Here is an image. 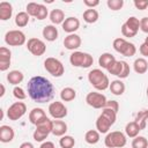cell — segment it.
Listing matches in <instances>:
<instances>
[{
	"label": "cell",
	"mask_w": 148,
	"mask_h": 148,
	"mask_svg": "<svg viewBox=\"0 0 148 148\" xmlns=\"http://www.w3.org/2000/svg\"><path fill=\"white\" fill-rule=\"evenodd\" d=\"M52 128H53V120L46 117L45 119H43L40 123L36 125V130L34 131V134H32L34 140L37 142H43L49 136V134L52 133Z\"/></svg>",
	"instance_id": "4"
},
{
	"label": "cell",
	"mask_w": 148,
	"mask_h": 148,
	"mask_svg": "<svg viewBox=\"0 0 148 148\" xmlns=\"http://www.w3.org/2000/svg\"><path fill=\"white\" fill-rule=\"evenodd\" d=\"M88 81L96 90H99V91L108 89L110 86V81H109L108 75L99 68L91 69L88 73Z\"/></svg>",
	"instance_id": "3"
},
{
	"label": "cell",
	"mask_w": 148,
	"mask_h": 148,
	"mask_svg": "<svg viewBox=\"0 0 148 148\" xmlns=\"http://www.w3.org/2000/svg\"><path fill=\"white\" fill-rule=\"evenodd\" d=\"M143 43H145V44H147V45H148V36H147V37H146V38H145V42H143Z\"/></svg>",
	"instance_id": "51"
},
{
	"label": "cell",
	"mask_w": 148,
	"mask_h": 148,
	"mask_svg": "<svg viewBox=\"0 0 148 148\" xmlns=\"http://www.w3.org/2000/svg\"><path fill=\"white\" fill-rule=\"evenodd\" d=\"M27 90L29 97L36 103H46L50 102L54 96V87L50 80L44 76L36 75L32 76L28 84Z\"/></svg>",
	"instance_id": "1"
},
{
	"label": "cell",
	"mask_w": 148,
	"mask_h": 148,
	"mask_svg": "<svg viewBox=\"0 0 148 148\" xmlns=\"http://www.w3.org/2000/svg\"><path fill=\"white\" fill-rule=\"evenodd\" d=\"M86 102L89 106H91L94 109H104L105 105H106L108 99H106L105 95H103L101 92H97V91H91V92L87 94Z\"/></svg>",
	"instance_id": "10"
},
{
	"label": "cell",
	"mask_w": 148,
	"mask_h": 148,
	"mask_svg": "<svg viewBox=\"0 0 148 148\" xmlns=\"http://www.w3.org/2000/svg\"><path fill=\"white\" fill-rule=\"evenodd\" d=\"M47 15H49V10H47V8H46L44 5L39 3V7H38V10H37V14H36V18L42 21V20L46 18Z\"/></svg>",
	"instance_id": "40"
},
{
	"label": "cell",
	"mask_w": 148,
	"mask_h": 148,
	"mask_svg": "<svg viewBox=\"0 0 148 148\" xmlns=\"http://www.w3.org/2000/svg\"><path fill=\"white\" fill-rule=\"evenodd\" d=\"M18 148H35V146H34L31 142L27 141V142H23V143H21Z\"/></svg>",
	"instance_id": "49"
},
{
	"label": "cell",
	"mask_w": 148,
	"mask_h": 148,
	"mask_svg": "<svg viewBox=\"0 0 148 148\" xmlns=\"http://www.w3.org/2000/svg\"><path fill=\"white\" fill-rule=\"evenodd\" d=\"M29 14L27 12H20L15 15V24L18 27V28H23L25 27L28 23H29Z\"/></svg>",
	"instance_id": "32"
},
{
	"label": "cell",
	"mask_w": 148,
	"mask_h": 148,
	"mask_svg": "<svg viewBox=\"0 0 148 148\" xmlns=\"http://www.w3.org/2000/svg\"><path fill=\"white\" fill-rule=\"evenodd\" d=\"M44 68L49 74H51L54 77H60L65 73V67L62 62L53 57H49L44 60Z\"/></svg>",
	"instance_id": "8"
},
{
	"label": "cell",
	"mask_w": 148,
	"mask_h": 148,
	"mask_svg": "<svg viewBox=\"0 0 148 148\" xmlns=\"http://www.w3.org/2000/svg\"><path fill=\"white\" fill-rule=\"evenodd\" d=\"M134 121L139 125V127L141 128V131L145 130L146 126H147V121H148V110H141V111H139L136 113V116H135Z\"/></svg>",
	"instance_id": "30"
},
{
	"label": "cell",
	"mask_w": 148,
	"mask_h": 148,
	"mask_svg": "<svg viewBox=\"0 0 148 148\" xmlns=\"http://www.w3.org/2000/svg\"><path fill=\"white\" fill-rule=\"evenodd\" d=\"M12 61V52L8 47L1 46L0 47V71L5 72L9 68Z\"/></svg>",
	"instance_id": "15"
},
{
	"label": "cell",
	"mask_w": 148,
	"mask_h": 148,
	"mask_svg": "<svg viewBox=\"0 0 148 148\" xmlns=\"http://www.w3.org/2000/svg\"><path fill=\"white\" fill-rule=\"evenodd\" d=\"M82 44V40H81V37L76 34H71V35H67L64 39V46L67 49V50H71V51H75L77 50Z\"/></svg>",
	"instance_id": "14"
},
{
	"label": "cell",
	"mask_w": 148,
	"mask_h": 148,
	"mask_svg": "<svg viewBox=\"0 0 148 148\" xmlns=\"http://www.w3.org/2000/svg\"><path fill=\"white\" fill-rule=\"evenodd\" d=\"M25 40V35L21 30H9L5 35V43L9 46H21Z\"/></svg>",
	"instance_id": "9"
},
{
	"label": "cell",
	"mask_w": 148,
	"mask_h": 148,
	"mask_svg": "<svg viewBox=\"0 0 148 148\" xmlns=\"http://www.w3.org/2000/svg\"><path fill=\"white\" fill-rule=\"evenodd\" d=\"M112 46L118 53H120L125 57H133L136 52L135 45L133 43L127 42L125 38H121V37L116 38L112 43Z\"/></svg>",
	"instance_id": "7"
},
{
	"label": "cell",
	"mask_w": 148,
	"mask_h": 148,
	"mask_svg": "<svg viewBox=\"0 0 148 148\" xmlns=\"http://www.w3.org/2000/svg\"><path fill=\"white\" fill-rule=\"evenodd\" d=\"M13 95H14V97H15L16 99H18V101H23V99L27 98V92L24 91L23 88H21V87H18V86L14 87V89H13Z\"/></svg>",
	"instance_id": "38"
},
{
	"label": "cell",
	"mask_w": 148,
	"mask_h": 148,
	"mask_svg": "<svg viewBox=\"0 0 148 148\" xmlns=\"http://www.w3.org/2000/svg\"><path fill=\"white\" fill-rule=\"evenodd\" d=\"M105 108L111 109V110H113L114 112H118V110H119V104H118L117 101H108Z\"/></svg>",
	"instance_id": "45"
},
{
	"label": "cell",
	"mask_w": 148,
	"mask_h": 148,
	"mask_svg": "<svg viewBox=\"0 0 148 148\" xmlns=\"http://www.w3.org/2000/svg\"><path fill=\"white\" fill-rule=\"evenodd\" d=\"M39 148H56V146H54V143L51 142V141H44V142L39 146Z\"/></svg>",
	"instance_id": "48"
},
{
	"label": "cell",
	"mask_w": 148,
	"mask_h": 148,
	"mask_svg": "<svg viewBox=\"0 0 148 148\" xmlns=\"http://www.w3.org/2000/svg\"><path fill=\"white\" fill-rule=\"evenodd\" d=\"M49 113L53 119H62L67 116L68 111L62 102L56 101L49 105Z\"/></svg>",
	"instance_id": "13"
},
{
	"label": "cell",
	"mask_w": 148,
	"mask_h": 148,
	"mask_svg": "<svg viewBox=\"0 0 148 148\" xmlns=\"http://www.w3.org/2000/svg\"><path fill=\"white\" fill-rule=\"evenodd\" d=\"M0 87H1V92H0V97H3V95H5V86H3V84H1Z\"/></svg>",
	"instance_id": "50"
},
{
	"label": "cell",
	"mask_w": 148,
	"mask_h": 148,
	"mask_svg": "<svg viewBox=\"0 0 148 148\" xmlns=\"http://www.w3.org/2000/svg\"><path fill=\"white\" fill-rule=\"evenodd\" d=\"M69 62L74 67H80V68H89L94 64V58L91 54L87 52H81V51H74L69 56Z\"/></svg>",
	"instance_id": "5"
},
{
	"label": "cell",
	"mask_w": 148,
	"mask_h": 148,
	"mask_svg": "<svg viewBox=\"0 0 148 148\" xmlns=\"http://www.w3.org/2000/svg\"><path fill=\"white\" fill-rule=\"evenodd\" d=\"M24 79V75L21 71H17V69H14V71H10L8 74H7V81L13 84V86H17L18 83H21Z\"/></svg>",
	"instance_id": "22"
},
{
	"label": "cell",
	"mask_w": 148,
	"mask_h": 148,
	"mask_svg": "<svg viewBox=\"0 0 148 148\" xmlns=\"http://www.w3.org/2000/svg\"><path fill=\"white\" fill-rule=\"evenodd\" d=\"M61 27H62V30L65 32H67L68 35H71V34H74L80 28V21H79V18H76L74 16H69V17H67L64 21V23L61 24Z\"/></svg>",
	"instance_id": "16"
},
{
	"label": "cell",
	"mask_w": 148,
	"mask_h": 148,
	"mask_svg": "<svg viewBox=\"0 0 148 148\" xmlns=\"http://www.w3.org/2000/svg\"><path fill=\"white\" fill-rule=\"evenodd\" d=\"M121 34H123V36H124V37H127V38H131V37L136 36V34H135V32H133L131 29H128L124 23H123V25H121Z\"/></svg>",
	"instance_id": "43"
},
{
	"label": "cell",
	"mask_w": 148,
	"mask_h": 148,
	"mask_svg": "<svg viewBox=\"0 0 148 148\" xmlns=\"http://www.w3.org/2000/svg\"><path fill=\"white\" fill-rule=\"evenodd\" d=\"M65 20H66L65 18V13L61 9L56 8V9L51 10V13H50V21L53 24H62Z\"/></svg>",
	"instance_id": "25"
},
{
	"label": "cell",
	"mask_w": 148,
	"mask_h": 148,
	"mask_svg": "<svg viewBox=\"0 0 148 148\" xmlns=\"http://www.w3.org/2000/svg\"><path fill=\"white\" fill-rule=\"evenodd\" d=\"M126 135L120 131H113L106 134L104 139V145L108 148H121L126 145Z\"/></svg>",
	"instance_id": "6"
},
{
	"label": "cell",
	"mask_w": 148,
	"mask_h": 148,
	"mask_svg": "<svg viewBox=\"0 0 148 148\" xmlns=\"http://www.w3.org/2000/svg\"><path fill=\"white\" fill-rule=\"evenodd\" d=\"M140 131H141V128L139 127V125H138L134 120H133V121L127 123V124H126V126H125V133H126V136L132 138V139L136 138V136L139 135Z\"/></svg>",
	"instance_id": "24"
},
{
	"label": "cell",
	"mask_w": 148,
	"mask_h": 148,
	"mask_svg": "<svg viewBox=\"0 0 148 148\" xmlns=\"http://www.w3.org/2000/svg\"><path fill=\"white\" fill-rule=\"evenodd\" d=\"M132 148H148V140L145 136L138 135L132 141Z\"/></svg>",
	"instance_id": "36"
},
{
	"label": "cell",
	"mask_w": 148,
	"mask_h": 148,
	"mask_svg": "<svg viewBox=\"0 0 148 148\" xmlns=\"http://www.w3.org/2000/svg\"><path fill=\"white\" fill-rule=\"evenodd\" d=\"M75 97H76V91L72 87H66L60 91V98L62 102H71L75 99Z\"/></svg>",
	"instance_id": "29"
},
{
	"label": "cell",
	"mask_w": 148,
	"mask_h": 148,
	"mask_svg": "<svg viewBox=\"0 0 148 148\" xmlns=\"http://www.w3.org/2000/svg\"><path fill=\"white\" fill-rule=\"evenodd\" d=\"M83 3L88 7V8H95L96 6L99 5L98 0H83Z\"/></svg>",
	"instance_id": "46"
},
{
	"label": "cell",
	"mask_w": 148,
	"mask_h": 148,
	"mask_svg": "<svg viewBox=\"0 0 148 148\" xmlns=\"http://www.w3.org/2000/svg\"><path fill=\"white\" fill-rule=\"evenodd\" d=\"M14 136H15V132H14L13 127H10L8 125L0 126V141L2 143H8V142L13 141Z\"/></svg>",
	"instance_id": "17"
},
{
	"label": "cell",
	"mask_w": 148,
	"mask_h": 148,
	"mask_svg": "<svg viewBox=\"0 0 148 148\" xmlns=\"http://www.w3.org/2000/svg\"><path fill=\"white\" fill-rule=\"evenodd\" d=\"M109 89L113 95L120 96L125 92V83L121 80H113V81L110 82Z\"/></svg>",
	"instance_id": "23"
},
{
	"label": "cell",
	"mask_w": 148,
	"mask_h": 148,
	"mask_svg": "<svg viewBox=\"0 0 148 148\" xmlns=\"http://www.w3.org/2000/svg\"><path fill=\"white\" fill-rule=\"evenodd\" d=\"M124 24L135 34H138V31L140 29V20L138 17H135V16H130Z\"/></svg>",
	"instance_id": "33"
},
{
	"label": "cell",
	"mask_w": 148,
	"mask_h": 148,
	"mask_svg": "<svg viewBox=\"0 0 148 148\" xmlns=\"http://www.w3.org/2000/svg\"><path fill=\"white\" fill-rule=\"evenodd\" d=\"M25 112H27V105H25V103H23V102H15V103H13L8 108V110H7V117L9 118V120L15 121V120L21 119L25 114Z\"/></svg>",
	"instance_id": "12"
},
{
	"label": "cell",
	"mask_w": 148,
	"mask_h": 148,
	"mask_svg": "<svg viewBox=\"0 0 148 148\" xmlns=\"http://www.w3.org/2000/svg\"><path fill=\"white\" fill-rule=\"evenodd\" d=\"M134 6L136 9L140 10H145L148 8V0H134Z\"/></svg>",
	"instance_id": "42"
},
{
	"label": "cell",
	"mask_w": 148,
	"mask_h": 148,
	"mask_svg": "<svg viewBox=\"0 0 148 148\" xmlns=\"http://www.w3.org/2000/svg\"><path fill=\"white\" fill-rule=\"evenodd\" d=\"M27 49H28V51L32 56H36V57H40V56H43L46 52V45H45V43L42 39L36 38V37H32V38H29L28 39V42H27Z\"/></svg>",
	"instance_id": "11"
},
{
	"label": "cell",
	"mask_w": 148,
	"mask_h": 148,
	"mask_svg": "<svg viewBox=\"0 0 148 148\" xmlns=\"http://www.w3.org/2000/svg\"><path fill=\"white\" fill-rule=\"evenodd\" d=\"M13 15V6L12 3L7 1L0 2V20L1 21H7L12 17Z\"/></svg>",
	"instance_id": "20"
},
{
	"label": "cell",
	"mask_w": 148,
	"mask_h": 148,
	"mask_svg": "<svg viewBox=\"0 0 148 148\" xmlns=\"http://www.w3.org/2000/svg\"><path fill=\"white\" fill-rule=\"evenodd\" d=\"M59 145L61 148H73L75 146V139L71 135H64L60 138Z\"/></svg>",
	"instance_id": "35"
},
{
	"label": "cell",
	"mask_w": 148,
	"mask_h": 148,
	"mask_svg": "<svg viewBox=\"0 0 148 148\" xmlns=\"http://www.w3.org/2000/svg\"><path fill=\"white\" fill-rule=\"evenodd\" d=\"M99 134L97 130H89L84 134V141L89 145H96L99 141Z\"/></svg>",
	"instance_id": "31"
},
{
	"label": "cell",
	"mask_w": 148,
	"mask_h": 148,
	"mask_svg": "<svg viewBox=\"0 0 148 148\" xmlns=\"http://www.w3.org/2000/svg\"><path fill=\"white\" fill-rule=\"evenodd\" d=\"M113 61H116V58H114V56H112V54L109 53V52L102 53V54L99 56V58H98V65H99L102 68H105V69H108V67H109Z\"/></svg>",
	"instance_id": "27"
},
{
	"label": "cell",
	"mask_w": 148,
	"mask_h": 148,
	"mask_svg": "<svg viewBox=\"0 0 148 148\" xmlns=\"http://www.w3.org/2000/svg\"><path fill=\"white\" fill-rule=\"evenodd\" d=\"M106 6L109 7V9L111 10H119L123 8L124 6V0H108L106 1Z\"/></svg>",
	"instance_id": "37"
},
{
	"label": "cell",
	"mask_w": 148,
	"mask_h": 148,
	"mask_svg": "<svg viewBox=\"0 0 148 148\" xmlns=\"http://www.w3.org/2000/svg\"><path fill=\"white\" fill-rule=\"evenodd\" d=\"M121 68H123V60H116L113 61L109 67H108V72L111 74V75H116V76H119L120 72H121Z\"/></svg>",
	"instance_id": "34"
},
{
	"label": "cell",
	"mask_w": 148,
	"mask_h": 148,
	"mask_svg": "<svg viewBox=\"0 0 148 148\" xmlns=\"http://www.w3.org/2000/svg\"><path fill=\"white\" fill-rule=\"evenodd\" d=\"M140 30L145 34H148V17L147 16L140 20Z\"/></svg>",
	"instance_id": "44"
},
{
	"label": "cell",
	"mask_w": 148,
	"mask_h": 148,
	"mask_svg": "<svg viewBox=\"0 0 148 148\" xmlns=\"http://www.w3.org/2000/svg\"><path fill=\"white\" fill-rule=\"evenodd\" d=\"M139 51H140L141 56H143V57H148V45H147V44L142 43V44L140 45V47H139Z\"/></svg>",
	"instance_id": "47"
},
{
	"label": "cell",
	"mask_w": 148,
	"mask_h": 148,
	"mask_svg": "<svg viewBox=\"0 0 148 148\" xmlns=\"http://www.w3.org/2000/svg\"><path fill=\"white\" fill-rule=\"evenodd\" d=\"M147 98H148V87H147Z\"/></svg>",
	"instance_id": "52"
},
{
	"label": "cell",
	"mask_w": 148,
	"mask_h": 148,
	"mask_svg": "<svg viewBox=\"0 0 148 148\" xmlns=\"http://www.w3.org/2000/svg\"><path fill=\"white\" fill-rule=\"evenodd\" d=\"M116 119H117V112L108 108L102 109V113L96 119V130L102 134L108 133L111 126L116 123Z\"/></svg>",
	"instance_id": "2"
},
{
	"label": "cell",
	"mask_w": 148,
	"mask_h": 148,
	"mask_svg": "<svg viewBox=\"0 0 148 148\" xmlns=\"http://www.w3.org/2000/svg\"><path fill=\"white\" fill-rule=\"evenodd\" d=\"M67 132V124L64 120L57 119L53 120V128H52V134L54 136H64Z\"/></svg>",
	"instance_id": "21"
},
{
	"label": "cell",
	"mask_w": 148,
	"mask_h": 148,
	"mask_svg": "<svg viewBox=\"0 0 148 148\" xmlns=\"http://www.w3.org/2000/svg\"><path fill=\"white\" fill-rule=\"evenodd\" d=\"M130 72H131V69H130V65L126 62V61H123V68H121V72H120V74H119V80L120 79H126L128 75H130Z\"/></svg>",
	"instance_id": "41"
},
{
	"label": "cell",
	"mask_w": 148,
	"mask_h": 148,
	"mask_svg": "<svg viewBox=\"0 0 148 148\" xmlns=\"http://www.w3.org/2000/svg\"><path fill=\"white\" fill-rule=\"evenodd\" d=\"M45 118H46V113H45V111H44L43 109H40V108H34V109L29 112V120H30V123L34 124L35 126H36L38 123H40L43 119H45Z\"/></svg>",
	"instance_id": "18"
},
{
	"label": "cell",
	"mask_w": 148,
	"mask_h": 148,
	"mask_svg": "<svg viewBox=\"0 0 148 148\" xmlns=\"http://www.w3.org/2000/svg\"><path fill=\"white\" fill-rule=\"evenodd\" d=\"M42 34H43V37H44L47 42H54V40L58 38V35H59L58 29H57L56 25H53V24L45 25V27L43 28Z\"/></svg>",
	"instance_id": "19"
},
{
	"label": "cell",
	"mask_w": 148,
	"mask_h": 148,
	"mask_svg": "<svg viewBox=\"0 0 148 148\" xmlns=\"http://www.w3.org/2000/svg\"><path fill=\"white\" fill-rule=\"evenodd\" d=\"M98 16H99L98 12L95 8H88L83 12V20H84V22H87L89 24L95 23L98 20Z\"/></svg>",
	"instance_id": "28"
},
{
	"label": "cell",
	"mask_w": 148,
	"mask_h": 148,
	"mask_svg": "<svg viewBox=\"0 0 148 148\" xmlns=\"http://www.w3.org/2000/svg\"><path fill=\"white\" fill-rule=\"evenodd\" d=\"M38 7H39V3L37 2H29L25 7V12L29 14V16H34L36 17V14H37V10H38Z\"/></svg>",
	"instance_id": "39"
},
{
	"label": "cell",
	"mask_w": 148,
	"mask_h": 148,
	"mask_svg": "<svg viewBox=\"0 0 148 148\" xmlns=\"http://www.w3.org/2000/svg\"><path fill=\"white\" fill-rule=\"evenodd\" d=\"M134 72L138 74H145L148 71V62L145 58H136L133 62Z\"/></svg>",
	"instance_id": "26"
}]
</instances>
